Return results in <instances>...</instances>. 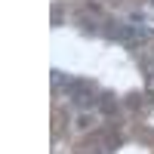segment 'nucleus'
<instances>
[{
	"mask_svg": "<svg viewBox=\"0 0 154 154\" xmlns=\"http://www.w3.org/2000/svg\"><path fill=\"white\" fill-rule=\"evenodd\" d=\"M65 96L74 102V105H93V89H89L86 83H80V80H68L65 83Z\"/></svg>",
	"mask_w": 154,
	"mask_h": 154,
	"instance_id": "nucleus-1",
	"label": "nucleus"
}]
</instances>
